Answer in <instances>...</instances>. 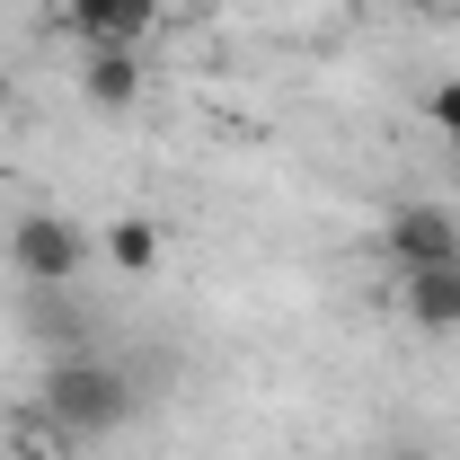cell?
Here are the masks:
<instances>
[{
    "mask_svg": "<svg viewBox=\"0 0 460 460\" xmlns=\"http://www.w3.org/2000/svg\"><path fill=\"white\" fill-rule=\"evenodd\" d=\"M425 124H434V133H443V142L460 151V80H443V89H425Z\"/></svg>",
    "mask_w": 460,
    "mask_h": 460,
    "instance_id": "ba28073f",
    "label": "cell"
},
{
    "mask_svg": "<svg viewBox=\"0 0 460 460\" xmlns=\"http://www.w3.org/2000/svg\"><path fill=\"white\" fill-rule=\"evenodd\" d=\"M381 460H434V452H416V443H390V452H381Z\"/></svg>",
    "mask_w": 460,
    "mask_h": 460,
    "instance_id": "9c48e42d",
    "label": "cell"
},
{
    "mask_svg": "<svg viewBox=\"0 0 460 460\" xmlns=\"http://www.w3.org/2000/svg\"><path fill=\"white\" fill-rule=\"evenodd\" d=\"M80 89H89V107H133L142 98V54L133 45H80Z\"/></svg>",
    "mask_w": 460,
    "mask_h": 460,
    "instance_id": "52a82bcc",
    "label": "cell"
},
{
    "mask_svg": "<svg viewBox=\"0 0 460 460\" xmlns=\"http://www.w3.org/2000/svg\"><path fill=\"white\" fill-rule=\"evenodd\" d=\"M62 18H71L80 45H133V54H142L169 9H160V0H62Z\"/></svg>",
    "mask_w": 460,
    "mask_h": 460,
    "instance_id": "277c9868",
    "label": "cell"
},
{
    "mask_svg": "<svg viewBox=\"0 0 460 460\" xmlns=\"http://www.w3.org/2000/svg\"><path fill=\"white\" fill-rule=\"evenodd\" d=\"M45 416H54L62 434H80V443H107L115 425H133V372L115 354L71 345V354H54V372H45Z\"/></svg>",
    "mask_w": 460,
    "mask_h": 460,
    "instance_id": "6da1fadb",
    "label": "cell"
},
{
    "mask_svg": "<svg viewBox=\"0 0 460 460\" xmlns=\"http://www.w3.org/2000/svg\"><path fill=\"white\" fill-rule=\"evenodd\" d=\"M399 310H407V328L452 337L460 328V266H416V275H399Z\"/></svg>",
    "mask_w": 460,
    "mask_h": 460,
    "instance_id": "5b68a950",
    "label": "cell"
},
{
    "mask_svg": "<svg viewBox=\"0 0 460 460\" xmlns=\"http://www.w3.org/2000/svg\"><path fill=\"white\" fill-rule=\"evenodd\" d=\"M381 248H390L399 275H416V266H460V222L443 204H399L381 222Z\"/></svg>",
    "mask_w": 460,
    "mask_h": 460,
    "instance_id": "3957f363",
    "label": "cell"
},
{
    "mask_svg": "<svg viewBox=\"0 0 460 460\" xmlns=\"http://www.w3.org/2000/svg\"><path fill=\"white\" fill-rule=\"evenodd\" d=\"M160 9H186V0H160Z\"/></svg>",
    "mask_w": 460,
    "mask_h": 460,
    "instance_id": "30bf717a",
    "label": "cell"
},
{
    "mask_svg": "<svg viewBox=\"0 0 460 460\" xmlns=\"http://www.w3.org/2000/svg\"><path fill=\"white\" fill-rule=\"evenodd\" d=\"M89 257H98V230H80L71 213H18V230H9V266L36 292H71L89 275Z\"/></svg>",
    "mask_w": 460,
    "mask_h": 460,
    "instance_id": "7a4b0ae2",
    "label": "cell"
},
{
    "mask_svg": "<svg viewBox=\"0 0 460 460\" xmlns=\"http://www.w3.org/2000/svg\"><path fill=\"white\" fill-rule=\"evenodd\" d=\"M98 257H107L115 275H160V257H169V230L151 222V213H115L98 230Z\"/></svg>",
    "mask_w": 460,
    "mask_h": 460,
    "instance_id": "8992f818",
    "label": "cell"
},
{
    "mask_svg": "<svg viewBox=\"0 0 460 460\" xmlns=\"http://www.w3.org/2000/svg\"><path fill=\"white\" fill-rule=\"evenodd\" d=\"M0 460H18V452H0Z\"/></svg>",
    "mask_w": 460,
    "mask_h": 460,
    "instance_id": "8fae6325",
    "label": "cell"
}]
</instances>
